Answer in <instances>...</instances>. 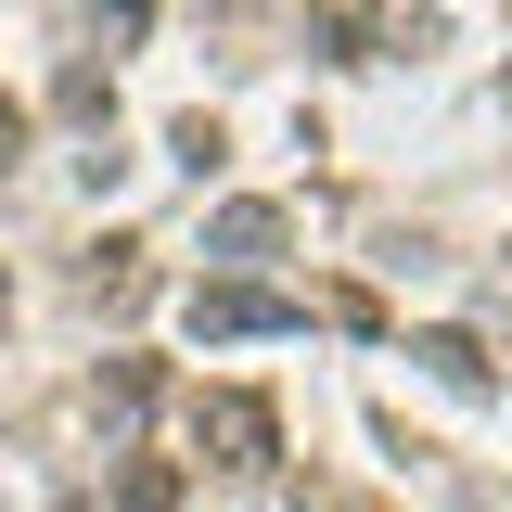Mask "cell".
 <instances>
[{"label":"cell","instance_id":"1","mask_svg":"<svg viewBox=\"0 0 512 512\" xmlns=\"http://www.w3.org/2000/svg\"><path fill=\"white\" fill-rule=\"evenodd\" d=\"M192 448H205L218 474H269V461H282V410H269L256 384H205V397H192Z\"/></svg>","mask_w":512,"mask_h":512},{"label":"cell","instance_id":"2","mask_svg":"<svg viewBox=\"0 0 512 512\" xmlns=\"http://www.w3.org/2000/svg\"><path fill=\"white\" fill-rule=\"evenodd\" d=\"M192 346H231V333H308V295L282 282H192Z\"/></svg>","mask_w":512,"mask_h":512},{"label":"cell","instance_id":"3","mask_svg":"<svg viewBox=\"0 0 512 512\" xmlns=\"http://www.w3.org/2000/svg\"><path fill=\"white\" fill-rule=\"evenodd\" d=\"M77 295H90V308H103V320H128V308H141V295H154V244H103V256H90V269H77Z\"/></svg>","mask_w":512,"mask_h":512},{"label":"cell","instance_id":"4","mask_svg":"<svg viewBox=\"0 0 512 512\" xmlns=\"http://www.w3.org/2000/svg\"><path fill=\"white\" fill-rule=\"evenodd\" d=\"M282 231H295L282 205H218V231H205V244H218V256H282Z\"/></svg>","mask_w":512,"mask_h":512},{"label":"cell","instance_id":"5","mask_svg":"<svg viewBox=\"0 0 512 512\" xmlns=\"http://www.w3.org/2000/svg\"><path fill=\"white\" fill-rule=\"evenodd\" d=\"M308 39L333 64H359V52H372V0H308Z\"/></svg>","mask_w":512,"mask_h":512},{"label":"cell","instance_id":"6","mask_svg":"<svg viewBox=\"0 0 512 512\" xmlns=\"http://www.w3.org/2000/svg\"><path fill=\"white\" fill-rule=\"evenodd\" d=\"M410 359L436 384H487V346H474V333H410Z\"/></svg>","mask_w":512,"mask_h":512},{"label":"cell","instance_id":"7","mask_svg":"<svg viewBox=\"0 0 512 512\" xmlns=\"http://www.w3.org/2000/svg\"><path fill=\"white\" fill-rule=\"evenodd\" d=\"M320 320L359 333V346H384V295H372V282H320Z\"/></svg>","mask_w":512,"mask_h":512},{"label":"cell","instance_id":"8","mask_svg":"<svg viewBox=\"0 0 512 512\" xmlns=\"http://www.w3.org/2000/svg\"><path fill=\"white\" fill-rule=\"evenodd\" d=\"M52 103H64L77 128H103V116H116V77H103V64H64V77H52Z\"/></svg>","mask_w":512,"mask_h":512},{"label":"cell","instance_id":"9","mask_svg":"<svg viewBox=\"0 0 512 512\" xmlns=\"http://www.w3.org/2000/svg\"><path fill=\"white\" fill-rule=\"evenodd\" d=\"M116 512H180V474L167 461H116Z\"/></svg>","mask_w":512,"mask_h":512},{"label":"cell","instance_id":"10","mask_svg":"<svg viewBox=\"0 0 512 512\" xmlns=\"http://www.w3.org/2000/svg\"><path fill=\"white\" fill-rule=\"evenodd\" d=\"M167 154H180L192 180H205V167H218V154H231V128H218V116H180V128H167Z\"/></svg>","mask_w":512,"mask_h":512},{"label":"cell","instance_id":"11","mask_svg":"<svg viewBox=\"0 0 512 512\" xmlns=\"http://www.w3.org/2000/svg\"><path fill=\"white\" fill-rule=\"evenodd\" d=\"M13 154H26V103H0V167H13Z\"/></svg>","mask_w":512,"mask_h":512},{"label":"cell","instance_id":"12","mask_svg":"<svg viewBox=\"0 0 512 512\" xmlns=\"http://www.w3.org/2000/svg\"><path fill=\"white\" fill-rule=\"evenodd\" d=\"M0 308H13V282H0Z\"/></svg>","mask_w":512,"mask_h":512}]
</instances>
